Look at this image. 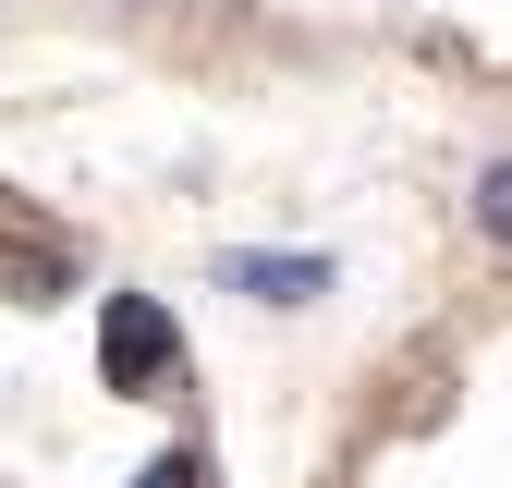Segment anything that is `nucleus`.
Segmentation results:
<instances>
[{"mask_svg":"<svg viewBox=\"0 0 512 488\" xmlns=\"http://www.w3.org/2000/svg\"><path fill=\"white\" fill-rule=\"evenodd\" d=\"M0 293H13V305H61V293H74V257H61V232L0 220Z\"/></svg>","mask_w":512,"mask_h":488,"instance_id":"7ed1b4c3","label":"nucleus"},{"mask_svg":"<svg viewBox=\"0 0 512 488\" xmlns=\"http://www.w3.org/2000/svg\"><path fill=\"white\" fill-rule=\"evenodd\" d=\"M171 366H183L171 305H159V293H110V305H98V379H110V391H159Z\"/></svg>","mask_w":512,"mask_h":488,"instance_id":"f257e3e1","label":"nucleus"},{"mask_svg":"<svg viewBox=\"0 0 512 488\" xmlns=\"http://www.w3.org/2000/svg\"><path fill=\"white\" fill-rule=\"evenodd\" d=\"M135 488H196V452H159V464H147Z\"/></svg>","mask_w":512,"mask_h":488,"instance_id":"39448f33","label":"nucleus"},{"mask_svg":"<svg viewBox=\"0 0 512 488\" xmlns=\"http://www.w3.org/2000/svg\"><path fill=\"white\" fill-rule=\"evenodd\" d=\"M464 220H476L500 257H512V147H500V159H476V196H464Z\"/></svg>","mask_w":512,"mask_h":488,"instance_id":"20e7f679","label":"nucleus"},{"mask_svg":"<svg viewBox=\"0 0 512 488\" xmlns=\"http://www.w3.org/2000/svg\"><path fill=\"white\" fill-rule=\"evenodd\" d=\"M220 293H244V305H317V293H330V257H269V244H232V257H220Z\"/></svg>","mask_w":512,"mask_h":488,"instance_id":"f03ea898","label":"nucleus"}]
</instances>
